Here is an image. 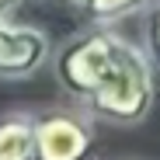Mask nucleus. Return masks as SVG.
Wrapping results in <instances>:
<instances>
[{
    "label": "nucleus",
    "mask_w": 160,
    "mask_h": 160,
    "mask_svg": "<svg viewBox=\"0 0 160 160\" xmlns=\"http://www.w3.org/2000/svg\"><path fill=\"white\" fill-rule=\"evenodd\" d=\"M153 104V70L150 59L139 45H132L129 38L118 42L115 63L108 77L101 80V87L84 101V108L94 118L115 122V125H136L150 115Z\"/></svg>",
    "instance_id": "1"
},
{
    "label": "nucleus",
    "mask_w": 160,
    "mask_h": 160,
    "mask_svg": "<svg viewBox=\"0 0 160 160\" xmlns=\"http://www.w3.org/2000/svg\"><path fill=\"white\" fill-rule=\"evenodd\" d=\"M118 42H122V35H112V32H94V35L66 42L56 56L59 87L84 104L101 87V80L108 77V70L115 63V52H118Z\"/></svg>",
    "instance_id": "2"
},
{
    "label": "nucleus",
    "mask_w": 160,
    "mask_h": 160,
    "mask_svg": "<svg viewBox=\"0 0 160 160\" xmlns=\"http://www.w3.org/2000/svg\"><path fill=\"white\" fill-rule=\"evenodd\" d=\"M94 146L91 125L70 112H45L35 118L32 160H87Z\"/></svg>",
    "instance_id": "3"
},
{
    "label": "nucleus",
    "mask_w": 160,
    "mask_h": 160,
    "mask_svg": "<svg viewBox=\"0 0 160 160\" xmlns=\"http://www.w3.org/2000/svg\"><path fill=\"white\" fill-rule=\"evenodd\" d=\"M49 59V38L32 24L0 21V77H28Z\"/></svg>",
    "instance_id": "4"
},
{
    "label": "nucleus",
    "mask_w": 160,
    "mask_h": 160,
    "mask_svg": "<svg viewBox=\"0 0 160 160\" xmlns=\"http://www.w3.org/2000/svg\"><path fill=\"white\" fill-rule=\"evenodd\" d=\"M35 150V118L4 115L0 118V160H32Z\"/></svg>",
    "instance_id": "5"
},
{
    "label": "nucleus",
    "mask_w": 160,
    "mask_h": 160,
    "mask_svg": "<svg viewBox=\"0 0 160 160\" xmlns=\"http://www.w3.org/2000/svg\"><path fill=\"white\" fill-rule=\"evenodd\" d=\"M70 4L91 14L94 21H118V18H129L139 7H146V0H70Z\"/></svg>",
    "instance_id": "6"
},
{
    "label": "nucleus",
    "mask_w": 160,
    "mask_h": 160,
    "mask_svg": "<svg viewBox=\"0 0 160 160\" xmlns=\"http://www.w3.org/2000/svg\"><path fill=\"white\" fill-rule=\"evenodd\" d=\"M146 49H150V56L160 63V7L150 11V21H146Z\"/></svg>",
    "instance_id": "7"
},
{
    "label": "nucleus",
    "mask_w": 160,
    "mask_h": 160,
    "mask_svg": "<svg viewBox=\"0 0 160 160\" xmlns=\"http://www.w3.org/2000/svg\"><path fill=\"white\" fill-rule=\"evenodd\" d=\"M21 4V0H0V21H7V14Z\"/></svg>",
    "instance_id": "8"
}]
</instances>
